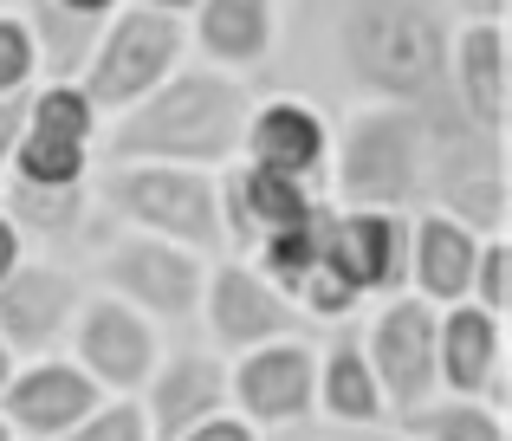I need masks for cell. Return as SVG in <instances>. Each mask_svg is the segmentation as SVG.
<instances>
[{
	"label": "cell",
	"instance_id": "26",
	"mask_svg": "<svg viewBox=\"0 0 512 441\" xmlns=\"http://www.w3.org/2000/svg\"><path fill=\"white\" fill-rule=\"evenodd\" d=\"M506 286H512V247H506V234H480L474 279H467V299L487 305V312H506Z\"/></svg>",
	"mask_w": 512,
	"mask_h": 441
},
{
	"label": "cell",
	"instance_id": "34",
	"mask_svg": "<svg viewBox=\"0 0 512 441\" xmlns=\"http://www.w3.org/2000/svg\"><path fill=\"white\" fill-rule=\"evenodd\" d=\"M143 7H169V13H188L195 0H143Z\"/></svg>",
	"mask_w": 512,
	"mask_h": 441
},
{
	"label": "cell",
	"instance_id": "30",
	"mask_svg": "<svg viewBox=\"0 0 512 441\" xmlns=\"http://www.w3.org/2000/svg\"><path fill=\"white\" fill-rule=\"evenodd\" d=\"M175 441H260L247 429V422H234V416H201V422H188Z\"/></svg>",
	"mask_w": 512,
	"mask_h": 441
},
{
	"label": "cell",
	"instance_id": "18",
	"mask_svg": "<svg viewBox=\"0 0 512 441\" xmlns=\"http://www.w3.org/2000/svg\"><path fill=\"white\" fill-rule=\"evenodd\" d=\"M474 253H480V234L461 227L441 208H422L409 227V266H415V286H422L428 305H454L467 299V279H474Z\"/></svg>",
	"mask_w": 512,
	"mask_h": 441
},
{
	"label": "cell",
	"instance_id": "13",
	"mask_svg": "<svg viewBox=\"0 0 512 441\" xmlns=\"http://www.w3.org/2000/svg\"><path fill=\"white\" fill-rule=\"evenodd\" d=\"M318 396V357L312 344H292V338H273V344H253L240 351V370H234V403L247 409L253 422H299Z\"/></svg>",
	"mask_w": 512,
	"mask_h": 441
},
{
	"label": "cell",
	"instance_id": "35",
	"mask_svg": "<svg viewBox=\"0 0 512 441\" xmlns=\"http://www.w3.org/2000/svg\"><path fill=\"white\" fill-rule=\"evenodd\" d=\"M13 377V351H7V344H0V383H7Z\"/></svg>",
	"mask_w": 512,
	"mask_h": 441
},
{
	"label": "cell",
	"instance_id": "12",
	"mask_svg": "<svg viewBox=\"0 0 512 441\" xmlns=\"http://www.w3.org/2000/svg\"><path fill=\"white\" fill-rule=\"evenodd\" d=\"M240 156L247 163H266L279 176H299L318 182L325 176V156H331V117L305 98H266L247 104V130H240Z\"/></svg>",
	"mask_w": 512,
	"mask_h": 441
},
{
	"label": "cell",
	"instance_id": "8",
	"mask_svg": "<svg viewBox=\"0 0 512 441\" xmlns=\"http://www.w3.org/2000/svg\"><path fill=\"white\" fill-rule=\"evenodd\" d=\"M325 253L331 266L357 286V299L389 292L409 279V221L396 208H325Z\"/></svg>",
	"mask_w": 512,
	"mask_h": 441
},
{
	"label": "cell",
	"instance_id": "11",
	"mask_svg": "<svg viewBox=\"0 0 512 441\" xmlns=\"http://www.w3.org/2000/svg\"><path fill=\"white\" fill-rule=\"evenodd\" d=\"M78 312V279L52 260H13L0 273V344L7 351H46Z\"/></svg>",
	"mask_w": 512,
	"mask_h": 441
},
{
	"label": "cell",
	"instance_id": "24",
	"mask_svg": "<svg viewBox=\"0 0 512 441\" xmlns=\"http://www.w3.org/2000/svg\"><path fill=\"white\" fill-rule=\"evenodd\" d=\"M26 124H33V130H52V137H78V143H91V150H98L104 117H98V104L78 91V78H46V85L26 91Z\"/></svg>",
	"mask_w": 512,
	"mask_h": 441
},
{
	"label": "cell",
	"instance_id": "21",
	"mask_svg": "<svg viewBox=\"0 0 512 441\" xmlns=\"http://www.w3.org/2000/svg\"><path fill=\"white\" fill-rule=\"evenodd\" d=\"M85 208H91V195H85V182H65V189H52V182H20V176H7L0 182V215H7L13 227H33V234H72L78 221H85Z\"/></svg>",
	"mask_w": 512,
	"mask_h": 441
},
{
	"label": "cell",
	"instance_id": "27",
	"mask_svg": "<svg viewBox=\"0 0 512 441\" xmlns=\"http://www.w3.org/2000/svg\"><path fill=\"white\" fill-rule=\"evenodd\" d=\"M143 435H150V422H143V409H137V403H111V409L91 403L59 441H143Z\"/></svg>",
	"mask_w": 512,
	"mask_h": 441
},
{
	"label": "cell",
	"instance_id": "19",
	"mask_svg": "<svg viewBox=\"0 0 512 441\" xmlns=\"http://www.w3.org/2000/svg\"><path fill=\"white\" fill-rule=\"evenodd\" d=\"M493 143H487L480 163H467V150H461V163H441V189H435L441 215H454L461 227H474V234H500V221H506V176H500Z\"/></svg>",
	"mask_w": 512,
	"mask_h": 441
},
{
	"label": "cell",
	"instance_id": "28",
	"mask_svg": "<svg viewBox=\"0 0 512 441\" xmlns=\"http://www.w3.org/2000/svg\"><path fill=\"white\" fill-rule=\"evenodd\" d=\"M39 78V59H33V33H26L20 13H0V91H20Z\"/></svg>",
	"mask_w": 512,
	"mask_h": 441
},
{
	"label": "cell",
	"instance_id": "23",
	"mask_svg": "<svg viewBox=\"0 0 512 441\" xmlns=\"http://www.w3.org/2000/svg\"><path fill=\"white\" fill-rule=\"evenodd\" d=\"M7 176L20 182H52V189H65V182H85L91 176V143L78 137H52V130H20V143H13L7 156Z\"/></svg>",
	"mask_w": 512,
	"mask_h": 441
},
{
	"label": "cell",
	"instance_id": "22",
	"mask_svg": "<svg viewBox=\"0 0 512 441\" xmlns=\"http://www.w3.org/2000/svg\"><path fill=\"white\" fill-rule=\"evenodd\" d=\"M318 403L338 422H376L383 416V390L370 377V357L357 351V338H338L331 357L318 364Z\"/></svg>",
	"mask_w": 512,
	"mask_h": 441
},
{
	"label": "cell",
	"instance_id": "7",
	"mask_svg": "<svg viewBox=\"0 0 512 441\" xmlns=\"http://www.w3.org/2000/svg\"><path fill=\"white\" fill-rule=\"evenodd\" d=\"M201 299H208V325L227 351L273 344V338H286V331H299V318H305L299 305H292L253 260H240V253H227V260H214L208 273H201Z\"/></svg>",
	"mask_w": 512,
	"mask_h": 441
},
{
	"label": "cell",
	"instance_id": "29",
	"mask_svg": "<svg viewBox=\"0 0 512 441\" xmlns=\"http://www.w3.org/2000/svg\"><path fill=\"white\" fill-rule=\"evenodd\" d=\"M26 91H33V85H20V91H0V169H7L13 143H20V130H26Z\"/></svg>",
	"mask_w": 512,
	"mask_h": 441
},
{
	"label": "cell",
	"instance_id": "31",
	"mask_svg": "<svg viewBox=\"0 0 512 441\" xmlns=\"http://www.w3.org/2000/svg\"><path fill=\"white\" fill-rule=\"evenodd\" d=\"M13 260H20V227H13L7 215H0V273H7Z\"/></svg>",
	"mask_w": 512,
	"mask_h": 441
},
{
	"label": "cell",
	"instance_id": "33",
	"mask_svg": "<svg viewBox=\"0 0 512 441\" xmlns=\"http://www.w3.org/2000/svg\"><path fill=\"white\" fill-rule=\"evenodd\" d=\"M286 441H350V435H331V429H292Z\"/></svg>",
	"mask_w": 512,
	"mask_h": 441
},
{
	"label": "cell",
	"instance_id": "36",
	"mask_svg": "<svg viewBox=\"0 0 512 441\" xmlns=\"http://www.w3.org/2000/svg\"><path fill=\"white\" fill-rule=\"evenodd\" d=\"M0 441H7V422H0Z\"/></svg>",
	"mask_w": 512,
	"mask_h": 441
},
{
	"label": "cell",
	"instance_id": "10",
	"mask_svg": "<svg viewBox=\"0 0 512 441\" xmlns=\"http://www.w3.org/2000/svg\"><path fill=\"white\" fill-rule=\"evenodd\" d=\"M78 318V370L104 390H143V377L156 370V331H150V312H137L130 299L104 292L91 299Z\"/></svg>",
	"mask_w": 512,
	"mask_h": 441
},
{
	"label": "cell",
	"instance_id": "3",
	"mask_svg": "<svg viewBox=\"0 0 512 441\" xmlns=\"http://www.w3.org/2000/svg\"><path fill=\"white\" fill-rule=\"evenodd\" d=\"M85 195L124 227L182 240L195 253H221V169L201 163H156V156H104L98 176H85Z\"/></svg>",
	"mask_w": 512,
	"mask_h": 441
},
{
	"label": "cell",
	"instance_id": "32",
	"mask_svg": "<svg viewBox=\"0 0 512 441\" xmlns=\"http://www.w3.org/2000/svg\"><path fill=\"white\" fill-rule=\"evenodd\" d=\"M65 7H78V13H91V20H111V7H124V0H65Z\"/></svg>",
	"mask_w": 512,
	"mask_h": 441
},
{
	"label": "cell",
	"instance_id": "6",
	"mask_svg": "<svg viewBox=\"0 0 512 441\" xmlns=\"http://www.w3.org/2000/svg\"><path fill=\"white\" fill-rule=\"evenodd\" d=\"M98 273L111 279L117 299H130L137 312H156V318H182L201 305V253L182 247V240H163V234H117L111 247L98 253Z\"/></svg>",
	"mask_w": 512,
	"mask_h": 441
},
{
	"label": "cell",
	"instance_id": "9",
	"mask_svg": "<svg viewBox=\"0 0 512 441\" xmlns=\"http://www.w3.org/2000/svg\"><path fill=\"white\" fill-rule=\"evenodd\" d=\"M370 377L376 390L396 409L428 403L435 390V305L415 292V299H389L370 325Z\"/></svg>",
	"mask_w": 512,
	"mask_h": 441
},
{
	"label": "cell",
	"instance_id": "1",
	"mask_svg": "<svg viewBox=\"0 0 512 441\" xmlns=\"http://www.w3.org/2000/svg\"><path fill=\"white\" fill-rule=\"evenodd\" d=\"M247 130V85L221 65L208 72H169L137 104L117 111L111 130H98V156H156V163H201L221 169L240 156Z\"/></svg>",
	"mask_w": 512,
	"mask_h": 441
},
{
	"label": "cell",
	"instance_id": "14",
	"mask_svg": "<svg viewBox=\"0 0 512 441\" xmlns=\"http://www.w3.org/2000/svg\"><path fill=\"white\" fill-rule=\"evenodd\" d=\"M448 85H454V104H461V124L500 137V124H506V26H500V13H474L448 39Z\"/></svg>",
	"mask_w": 512,
	"mask_h": 441
},
{
	"label": "cell",
	"instance_id": "16",
	"mask_svg": "<svg viewBox=\"0 0 512 441\" xmlns=\"http://www.w3.org/2000/svg\"><path fill=\"white\" fill-rule=\"evenodd\" d=\"M0 396H7V416L20 422L26 435H65L91 403H98V383H91L78 364L39 357V364L13 370V377L0 383Z\"/></svg>",
	"mask_w": 512,
	"mask_h": 441
},
{
	"label": "cell",
	"instance_id": "25",
	"mask_svg": "<svg viewBox=\"0 0 512 441\" xmlns=\"http://www.w3.org/2000/svg\"><path fill=\"white\" fill-rule=\"evenodd\" d=\"M402 435H422V441H506L500 435V416L480 409L474 396H454V403H415L402 409Z\"/></svg>",
	"mask_w": 512,
	"mask_h": 441
},
{
	"label": "cell",
	"instance_id": "2",
	"mask_svg": "<svg viewBox=\"0 0 512 441\" xmlns=\"http://www.w3.org/2000/svg\"><path fill=\"white\" fill-rule=\"evenodd\" d=\"M338 52L344 72L389 104H422L448 85V26L428 0H350Z\"/></svg>",
	"mask_w": 512,
	"mask_h": 441
},
{
	"label": "cell",
	"instance_id": "5",
	"mask_svg": "<svg viewBox=\"0 0 512 441\" xmlns=\"http://www.w3.org/2000/svg\"><path fill=\"white\" fill-rule=\"evenodd\" d=\"M188 52V20L169 7H143V0H124L111 7V20L91 39V59L78 65V91L98 104V117H117L124 104H137L150 85L182 65Z\"/></svg>",
	"mask_w": 512,
	"mask_h": 441
},
{
	"label": "cell",
	"instance_id": "4",
	"mask_svg": "<svg viewBox=\"0 0 512 441\" xmlns=\"http://www.w3.org/2000/svg\"><path fill=\"white\" fill-rule=\"evenodd\" d=\"M331 189L325 202L338 208H402L415 189H422V169H428V137H422V117L415 104H363V111L344 117V130L331 137Z\"/></svg>",
	"mask_w": 512,
	"mask_h": 441
},
{
	"label": "cell",
	"instance_id": "17",
	"mask_svg": "<svg viewBox=\"0 0 512 441\" xmlns=\"http://www.w3.org/2000/svg\"><path fill=\"white\" fill-rule=\"evenodd\" d=\"M195 20H188V46L201 52L221 72H240V65H260L273 52L279 33V7L273 0H195Z\"/></svg>",
	"mask_w": 512,
	"mask_h": 441
},
{
	"label": "cell",
	"instance_id": "20",
	"mask_svg": "<svg viewBox=\"0 0 512 441\" xmlns=\"http://www.w3.org/2000/svg\"><path fill=\"white\" fill-rule=\"evenodd\" d=\"M150 383V416H156V429L163 435H182L188 422H201V416H214V403H221V370L208 364V357H175V364L163 370V377H143Z\"/></svg>",
	"mask_w": 512,
	"mask_h": 441
},
{
	"label": "cell",
	"instance_id": "15",
	"mask_svg": "<svg viewBox=\"0 0 512 441\" xmlns=\"http://www.w3.org/2000/svg\"><path fill=\"white\" fill-rule=\"evenodd\" d=\"M435 377L448 383L454 396H480L487 390L493 403H500V312H487V305L474 299H454L441 305L435 318Z\"/></svg>",
	"mask_w": 512,
	"mask_h": 441
}]
</instances>
